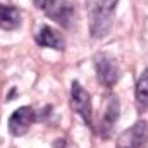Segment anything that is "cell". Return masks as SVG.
Masks as SVG:
<instances>
[{
	"label": "cell",
	"mask_w": 148,
	"mask_h": 148,
	"mask_svg": "<svg viewBox=\"0 0 148 148\" xmlns=\"http://www.w3.org/2000/svg\"><path fill=\"white\" fill-rule=\"evenodd\" d=\"M36 3L38 7L47 14V17H50L52 21H55L62 28L69 29L73 26L74 5L69 0H36Z\"/></svg>",
	"instance_id": "7a4b0ae2"
},
{
	"label": "cell",
	"mask_w": 148,
	"mask_h": 148,
	"mask_svg": "<svg viewBox=\"0 0 148 148\" xmlns=\"http://www.w3.org/2000/svg\"><path fill=\"white\" fill-rule=\"evenodd\" d=\"M119 114H121V105L115 95L109 93L107 95V105H105V112L100 119V126H98V134L102 138H109L112 134V129L115 126V122L119 121Z\"/></svg>",
	"instance_id": "52a82bcc"
},
{
	"label": "cell",
	"mask_w": 148,
	"mask_h": 148,
	"mask_svg": "<svg viewBox=\"0 0 148 148\" xmlns=\"http://www.w3.org/2000/svg\"><path fill=\"white\" fill-rule=\"evenodd\" d=\"M36 43L45 48H53V50H64L66 48V40L64 36L53 29L52 26H41L36 33Z\"/></svg>",
	"instance_id": "ba28073f"
},
{
	"label": "cell",
	"mask_w": 148,
	"mask_h": 148,
	"mask_svg": "<svg viewBox=\"0 0 148 148\" xmlns=\"http://www.w3.org/2000/svg\"><path fill=\"white\" fill-rule=\"evenodd\" d=\"M117 2L119 0H84L90 19V33L93 38H102L109 33Z\"/></svg>",
	"instance_id": "6da1fadb"
},
{
	"label": "cell",
	"mask_w": 148,
	"mask_h": 148,
	"mask_svg": "<svg viewBox=\"0 0 148 148\" xmlns=\"http://www.w3.org/2000/svg\"><path fill=\"white\" fill-rule=\"evenodd\" d=\"M134 95H136V107H138V112H140V114L147 112L148 110V67L141 73V76H140L138 81H136Z\"/></svg>",
	"instance_id": "30bf717a"
},
{
	"label": "cell",
	"mask_w": 148,
	"mask_h": 148,
	"mask_svg": "<svg viewBox=\"0 0 148 148\" xmlns=\"http://www.w3.org/2000/svg\"><path fill=\"white\" fill-rule=\"evenodd\" d=\"M71 105L74 112L83 119V122L93 129V119H91V98L90 93L81 86L79 81H73L71 84Z\"/></svg>",
	"instance_id": "5b68a950"
},
{
	"label": "cell",
	"mask_w": 148,
	"mask_h": 148,
	"mask_svg": "<svg viewBox=\"0 0 148 148\" xmlns=\"http://www.w3.org/2000/svg\"><path fill=\"white\" fill-rule=\"evenodd\" d=\"M115 148H148V121L140 119L117 140Z\"/></svg>",
	"instance_id": "3957f363"
},
{
	"label": "cell",
	"mask_w": 148,
	"mask_h": 148,
	"mask_svg": "<svg viewBox=\"0 0 148 148\" xmlns=\"http://www.w3.org/2000/svg\"><path fill=\"white\" fill-rule=\"evenodd\" d=\"M21 26V12L17 7L9 3H0V29L12 31Z\"/></svg>",
	"instance_id": "9c48e42d"
},
{
	"label": "cell",
	"mask_w": 148,
	"mask_h": 148,
	"mask_svg": "<svg viewBox=\"0 0 148 148\" xmlns=\"http://www.w3.org/2000/svg\"><path fill=\"white\" fill-rule=\"evenodd\" d=\"M95 73L98 77V83L109 90L119 81V76H121L115 59L107 55V53H97L95 55Z\"/></svg>",
	"instance_id": "277c9868"
},
{
	"label": "cell",
	"mask_w": 148,
	"mask_h": 148,
	"mask_svg": "<svg viewBox=\"0 0 148 148\" xmlns=\"http://www.w3.org/2000/svg\"><path fill=\"white\" fill-rule=\"evenodd\" d=\"M35 121H36V112L31 107H28V105L26 107H19L9 117V122H7L9 133L12 136H24L29 131V127H31V124Z\"/></svg>",
	"instance_id": "8992f818"
}]
</instances>
